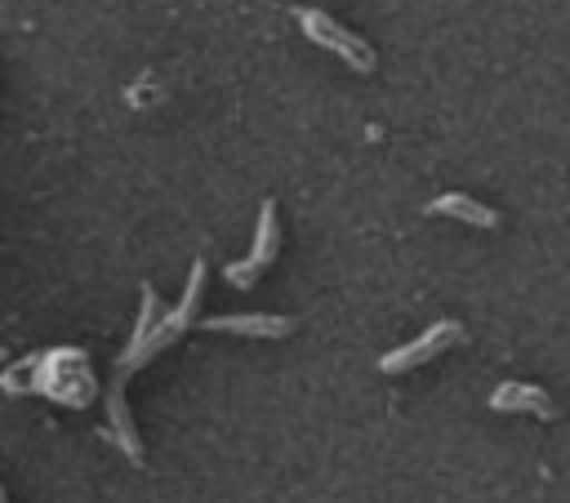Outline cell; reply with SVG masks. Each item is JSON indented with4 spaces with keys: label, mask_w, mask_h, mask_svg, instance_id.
<instances>
[{
    "label": "cell",
    "mask_w": 570,
    "mask_h": 503,
    "mask_svg": "<svg viewBox=\"0 0 570 503\" xmlns=\"http://www.w3.org/2000/svg\"><path fill=\"white\" fill-rule=\"evenodd\" d=\"M200 280H205V263H196V267H191V280H187L183 303H178V307H174V312H169L151 334H142L138 343H129V352H125V361H120V378H125V374H134L142 361H151V356H156V352H160V347H165V343H169V338L191 320V312H196V303H200Z\"/></svg>",
    "instance_id": "obj_1"
},
{
    "label": "cell",
    "mask_w": 570,
    "mask_h": 503,
    "mask_svg": "<svg viewBox=\"0 0 570 503\" xmlns=\"http://www.w3.org/2000/svg\"><path fill=\"white\" fill-rule=\"evenodd\" d=\"M298 22H303V31L316 40V45H325V49H334V53H343L356 71H374V53L352 36V31H343L330 13H316V9H298Z\"/></svg>",
    "instance_id": "obj_2"
},
{
    "label": "cell",
    "mask_w": 570,
    "mask_h": 503,
    "mask_svg": "<svg viewBox=\"0 0 570 503\" xmlns=\"http://www.w3.org/2000/svg\"><path fill=\"white\" fill-rule=\"evenodd\" d=\"M450 338H459V325L454 320H436L423 338H414L410 347H401V352H387L383 361H379V369H410V365H419V361H428V356H436L441 352V343H450Z\"/></svg>",
    "instance_id": "obj_3"
},
{
    "label": "cell",
    "mask_w": 570,
    "mask_h": 503,
    "mask_svg": "<svg viewBox=\"0 0 570 503\" xmlns=\"http://www.w3.org/2000/svg\"><path fill=\"white\" fill-rule=\"evenodd\" d=\"M272 254H276V209H272V205H263L254 254H249L245 263H232V267H227V280H232V285H249V280L258 276V267H263V263H272Z\"/></svg>",
    "instance_id": "obj_4"
},
{
    "label": "cell",
    "mask_w": 570,
    "mask_h": 503,
    "mask_svg": "<svg viewBox=\"0 0 570 503\" xmlns=\"http://www.w3.org/2000/svg\"><path fill=\"white\" fill-rule=\"evenodd\" d=\"M490 405H494V410H530V414H539V418H552V414H557V405H552L539 387H530V383H503V387L490 396Z\"/></svg>",
    "instance_id": "obj_5"
},
{
    "label": "cell",
    "mask_w": 570,
    "mask_h": 503,
    "mask_svg": "<svg viewBox=\"0 0 570 503\" xmlns=\"http://www.w3.org/2000/svg\"><path fill=\"white\" fill-rule=\"evenodd\" d=\"M428 209H432V214H445V218L476 223V227H494V223H499V214H494V209H485L481 200H472V196H463V191H445V196H436Z\"/></svg>",
    "instance_id": "obj_6"
},
{
    "label": "cell",
    "mask_w": 570,
    "mask_h": 503,
    "mask_svg": "<svg viewBox=\"0 0 570 503\" xmlns=\"http://www.w3.org/2000/svg\"><path fill=\"white\" fill-rule=\"evenodd\" d=\"M200 325L205 329H232V334H267V338L294 329V320H285V316H209Z\"/></svg>",
    "instance_id": "obj_7"
}]
</instances>
